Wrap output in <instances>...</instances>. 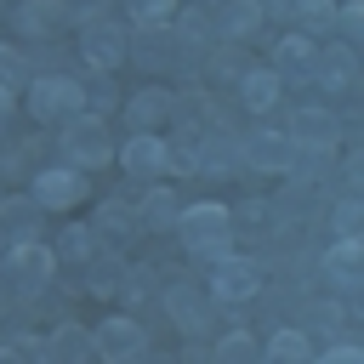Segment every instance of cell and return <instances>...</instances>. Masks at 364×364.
<instances>
[{
	"label": "cell",
	"mask_w": 364,
	"mask_h": 364,
	"mask_svg": "<svg viewBox=\"0 0 364 364\" xmlns=\"http://www.w3.org/2000/svg\"><path fill=\"white\" fill-rule=\"evenodd\" d=\"M91 353L108 358V364H131V358L148 353V330H142L131 313H114V318H102V324L91 330Z\"/></svg>",
	"instance_id": "8992f818"
},
{
	"label": "cell",
	"mask_w": 364,
	"mask_h": 364,
	"mask_svg": "<svg viewBox=\"0 0 364 364\" xmlns=\"http://www.w3.org/2000/svg\"><path fill=\"white\" fill-rule=\"evenodd\" d=\"M125 40H131V28H119V23H108V17L80 23V57H85L91 68H119V63H125Z\"/></svg>",
	"instance_id": "30bf717a"
},
{
	"label": "cell",
	"mask_w": 364,
	"mask_h": 364,
	"mask_svg": "<svg viewBox=\"0 0 364 364\" xmlns=\"http://www.w3.org/2000/svg\"><path fill=\"white\" fill-rule=\"evenodd\" d=\"M102 11H108V0H68V17L74 23H97Z\"/></svg>",
	"instance_id": "bcb514c9"
},
{
	"label": "cell",
	"mask_w": 364,
	"mask_h": 364,
	"mask_svg": "<svg viewBox=\"0 0 364 364\" xmlns=\"http://www.w3.org/2000/svg\"><path fill=\"white\" fill-rule=\"evenodd\" d=\"M210 358H216V364H256V358H262V341L245 336V330H228V336L210 347Z\"/></svg>",
	"instance_id": "d590c367"
},
{
	"label": "cell",
	"mask_w": 364,
	"mask_h": 364,
	"mask_svg": "<svg viewBox=\"0 0 364 364\" xmlns=\"http://www.w3.org/2000/svg\"><path fill=\"white\" fill-rule=\"evenodd\" d=\"M279 97H284V80H279L273 68H250V74L239 80V102H245L250 114H273Z\"/></svg>",
	"instance_id": "83f0119b"
},
{
	"label": "cell",
	"mask_w": 364,
	"mask_h": 364,
	"mask_svg": "<svg viewBox=\"0 0 364 364\" xmlns=\"http://www.w3.org/2000/svg\"><path fill=\"white\" fill-rule=\"evenodd\" d=\"M11 23H17L23 40H57L74 17H68V0H17Z\"/></svg>",
	"instance_id": "5bb4252c"
},
{
	"label": "cell",
	"mask_w": 364,
	"mask_h": 364,
	"mask_svg": "<svg viewBox=\"0 0 364 364\" xmlns=\"http://www.w3.org/2000/svg\"><path fill=\"white\" fill-rule=\"evenodd\" d=\"M205 80L216 85V91H239V80L250 74V57H245V46H233V40H216L205 57Z\"/></svg>",
	"instance_id": "ac0fdd59"
},
{
	"label": "cell",
	"mask_w": 364,
	"mask_h": 364,
	"mask_svg": "<svg viewBox=\"0 0 364 364\" xmlns=\"http://www.w3.org/2000/svg\"><path fill=\"white\" fill-rule=\"evenodd\" d=\"M125 11H131V23H165L176 11V0H125Z\"/></svg>",
	"instance_id": "7bdbcfd3"
},
{
	"label": "cell",
	"mask_w": 364,
	"mask_h": 364,
	"mask_svg": "<svg viewBox=\"0 0 364 364\" xmlns=\"http://www.w3.org/2000/svg\"><path fill=\"white\" fill-rule=\"evenodd\" d=\"M28 193L40 199V210H68V205H80L85 176H80L74 165H46V171L28 176Z\"/></svg>",
	"instance_id": "7c38bea8"
},
{
	"label": "cell",
	"mask_w": 364,
	"mask_h": 364,
	"mask_svg": "<svg viewBox=\"0 0 364 364\" xmlns=\"http://www.w3.org/2000/svg\"><path fill=\"white\" fill-rule=\"evenodd\" d=\"M51 250H57V262H74V267H85V262L102 250V233H97L91 222H68V228L57 233V245H51Z\"/></svg>",
	"instance_id": "4dcf8cb0"
},
{
	"label": "cell",
	"mask_w": 364,
	"mask_h": 364,
	"mask_svg": "<svg viewBox=\"0 0 364 364\" xmlns=\"http://www.w3.org/2000/svg\"><path fill=\"white\" fill-rule=\"evenodd\" d=\"M324 358H330V364H358V341H347V336H336V341L324 347Z\"/></svg>",
	"instance_id": "f6af8a7d"
},
{
	"label": "cell",
	"mask_w": 364,
	"mask_h": 364,
	"mask_svg": "<svg viewBox=\"0 0 364 364\" xmlns=\"http://www.w3.org/2000/svg\"><path fill=\"white\" fill-rule=\"evenodd\" d=\"M176 216H182V199L171 193V188H148L142 193V205H136V222H142V233H171L176 228Z\"/></svg>",
	"instance_id": "484cf974"
},
{
	"label": "cell",
	"mask_w": 364,
	"mask_h": 364,
	"mask_svg": "<svg viewBox=\"0 0 364 364\" xmlns=\"http://www.w3.org/2000/svg\"><path fill=\"white\" fill-rule=\"evenodd\" d=\"M301 318H307V330H318L324 341H336V336H347V324H353V301H347V296H318V301L301 307Z\"/></svg>",
	"instance_id": "d4e9b609"
},
{
	"label": "cell",
	"mask_w": 364,
	"mask_h": 364,
	"mask_svg": "<svg viewBox=\"0 0 364 364\" xmlns=\"http://www.w3.org/2000/svg\"><path fill=\"white\" fill-rule=\"evenodd\" d=\"M210 23H216V40H250L262 28V6L256 0H216Z\"/></svg>",
	"instance_id": "7402d4cb"
},
{
	"label": "cell",
	"mask_w": 364,
	"mask_h": 364,
	"mask_svg": "<svg viewBox=\"0 0 364 364\" xmlns=\"http://www.w3.org/2000/svg\"><path fill=\"white\" fill-rule=\"evenodd\" d=\"M51 273H57V250H46L40 239H17L0 250V279L11 284V296H46L51 290Z\"/></svg>",
	"instance_id": "7a4b0ae2"
},
{
	"label": "cell",
	"mask_w": 364,
	"mask_h": 364,
	"mask_svg": "<svg viewBox=\"0 0 364 364\" xmlns=\"http://www.w3.org/2000/svg\"><path fill=\"white\" fill-rule=\"evenodd\" d=\"M318 273L330 279V290L336 296H358V284H364V245H358V233H336V245L318 256Z\"/></svg>",
	"instance_id": "52a82bcc"
},
{
	"label": "cell",
	"mask_w": 364,
	"mask_h": 364,
	"mask_svg": "<svg viewBox=\"0 0 364 364\" xmlns=\"http://www.w3.org/2000/svg\"><path fill=\"white\" fill-rule=\"evenodd\" d=\"M171 34H176L182 57H188V63H199V57L216 46V23H210V6H188V11L171 23Z\"/></svg>",
	"instance_id": "ffe728a7"
},
{
	"label": "cell",
	"mask_w": 364,
	"mask_h": 364,
	"mask_svg": "<svg viewBox=\"0 0 364 364\" xmlns=\"http://www.w3.org/2000/svg\"><path fill=\"white\" fill-rule=\"evenodd\" d=\"M0 358H46V341L40 336H11V341H0Z\"/></svg>",
	"instance_id": "ee69618b"
},
{
	"label": "cell",
	"mask_w": 364,
	"mask_h": 364,
	"mask_svg": "<svg viewBox=\"0 0 364 364\" xmlns=\"http://www.w3.org/2000/svg\"><path fill=\"white\" fill-rule=\"evenodd\" d=\"M0 250H6V228H0Z\"/></svg>",
	"instance_id": "f907efd6"
},
{
	"label": "cell",
	"mask_w": 364,
	"mask_h": 364,
	"mask_svg": "<svg viewBox=\"0 0 364 364\" xmlns=\"http://www.w3.org/2000/svg\"><path fill=\"white\" fill-rule=\"evenodd\" d=\"M336 40L341 46H358L364 40V6L358 0H336Z\"/></svg>",
	"instance_id": "74e56055"
},
{
	"label": "cell",
	"mask_w": 364,
	"mask_h": 364,
	"mask_svg": "<svg viewBox=\"0 0 364 364\" xmlns=\"http://www.w3.org/2000/svg\"><path fill=\"white\" fill-rule=\"evenodd\" d=\"M125 57H131L142 74H165V68H182V46H176L171 23H131Z\"/></svg>",
	"instance_id": "5b68a950"
},
{
	"label": "cell",
	"mask_w": 364,
	"mask_h": 364,
	"mask_svg": "<svg viewBox=\"0 0 364 364\" xmlns=\"http://www.w3.org/2000/svg\"><path fill=\"white\" fill-rule=\"evenodd\" d=\"M165 119H171V91L142 85V91L125 97V125H131V131H159Z\"/></svg>",
	"instance_id": "603a6c76"
},
{
	"label": "cell",
	"mask_w": 364,
	"mask_h": 364,
	"mask_svg": "<svg viewBox=\"0 0 364 364\" xmlns=\"http://www.w3.org/2000/svg\"><path fill=\"white\" fill-rule=\"evenodd\" d=\"M313 205H318V188L284 182V193H273V199H267V216H273V228H301V222L313 216Z\"/></svg>",
	"instance_id": "cb8c5ba5"
},
{
	"label": "cell",
	"mask_w": 364,
	"mask_h": 364,
	"mask_svg": "<svg viewBox=\"0 0 364 364\" xmlns=\"http://www.w3.org/2000/svg\"><path fill=\"white\" fill-rule=\"evenodd\" d=\"M262 358H279V364H307L313 358V336L307 330H273L262 341Z\"/></svg>",
	"instance_id": "d6a6232c"
},
{
	"label": "cell",
	"mask_w": 364,
	"mask_h": 364,
	"mask_svg": "<svg viewBox=\"0 0 364 364\" xmlns=\"http://www.w3.org/2000/svg\"><path fill=\"white\" fill-rule=\"evenodd\" d=\"M262 6V17H290L296 11V0H256Z\"/></svg>",
	"instance_id": "7dc6e473"
},
{
	"label": "cell",
	"mask_w": 364,
	"mask_h": 364,
	"mask_svg": "<svg viewBox=\"0 0 364 364\" xmlns=\"http://www.w3.org/2000/svg\"><path fill=\"white\" fill-rule=\"evenodd\" d=\"M239 148H245V171H262V176H284V165L296 154L284 125H256L250 136H239Z\"/></svg>",
	"instance_id": "ba28073f"
},
{
	"label": "cell",
	"mask_w": 364,
	"mask_h": 364,
	"mask_svg": "<svg viewBox=\"0 0 364 364\" xmlns=\"http://www.w3.org/2000/svg\"><path fill=\"white\" fill-rule=\"evenodd\" d=\"M171 233H182V250L193 256V262H222L228 250H233V233H228V205H182V216H176V228Z\"/></svg>",
	"instance_id": "6da1fadb"
},
{
	"label": "cell",
	"mask_w": 364,
	"mask_h": 364,
	"mask_svg": "<svg viewBox=\"0 0 364 364\" xmlns=\"http://www.w3.org/2000/svg\"><path fill=\"white\" fill-rule=\"evenodd\" d=\"M284 176L301 182V188H330V176H336V148H307V142H296Z\"/></svg>",
	"instance_id": "44dd1931"
},
{
	"label": "cell",
	"mask_w": 364,
	"mask_h": 364,
	"mask_svg": "<svg viewBox=\"0 0 364 364\" xmlns=\"http://www.w3.org/2000/svg\"><path fill=\"white\" fill-rule=\"evenodd\" d=\"M0 85H11V91H23V85H28V63H23L11 46H0Z\"/></svg>",
	"instance_id": "b9f144b4"
},
{
	"label": "cell",
	"mask_w": 364,
	"mask_h": 364,
	"mask_svg": "<svg viewBox=\"0 0 364 364\" xmlns=\"http://www.w3.org/2000/svg\"><path fill=\"white\" fill-rule=\"evenodd\" d=\"M6 307H11V284L0 279V313H6Z\"/></svg>",
	"instance_id": "681fc988"
},
{
	"label": "cell",
	"mask_w": 364,
	"mask_h": 364,
	"mask_svg": "<svg viewBox=\"0 0 364 364\" xmlns=\"http://www.w3.org/2000/svg\"><path fill=\"white\" fill-rule=\"evenodd\" d=\"M0 228H6V245L34 239V228H40V199H34V193H17V199L0 193Z\"/></svg>",
	"instance_id": "f546056e"
},
{
	"label": "cell",
	"mask_w": 364,
	"mask_h": 364,
	"mask_svg": "<svg viewBox=\"0 0 364 364\" xmlns=\"http://www.w3.org/2000/svg\"><path fill=\"white\" fill-rule=\"evenodd\" d=\"M85 85V114H108V108H119V85L108 80V68H91V80H80Z\"/></svg>",
	"instance_id": "8d00e7d4"
},
{
	"label": "cell",
	"mask_w": 364,
	"mask_h": 364,
	"mask_svg": "<svg viewBox=\"0 0 364 364\" xmlns=\"http://www.w3.org/2000/svg\"><path fill=\"white\" fill-rule=\"evenodd\" d=\"M284 131H290V142H307V148H336V114H330V108H318V102L290 108Z\"/></svg>",
	"instance_id": "d6986e66"
},
{
	"label": "cell",
	"mask_w": 364,
	"mask_h": 364,
	"mask_svg": "<svg viewBox=\"0 0 364 364\" xmlns=\"http://www.w3.org/2000/svg\"><path fill=\"white\" fill-rule=\"evenodd\" d=\"M313 85L318 91H341V97L358 91V51L341 46V40L336 46H318L313 51Z\"/></svg>",
	"instance_id": "8fae6325"
},
{
	"label": "cell",
	"mask_w": 364,
	"mask_h": 364,
	"mask_svg": "<svg viewBox=\"0 0 364 364\" xmlns=\"http://www.w3.org/2000/svg\"><path fill=\"white\" fill-rule=\"evenodd\" d=\"M28 114L40 125H63V119L85 114V85L68 74H34L28 80Z\"/></svg>",
	"instance_id": "277c9868"
},
{
	"label": "cell",
	"mask_w": 364,
	"mask_h": 364,
	"mask_svg": "<svg viewBox=\"0 0 364 364\" xmlns=\"http://www.w3.org/2000/svg\"><path fill=\"white\" fill-rule=\"evenodd\" d=\"M119 290H125V301H148L154 296V267H125Z\"/></svg>",
	"instance_id": "60d3db41"
},
{
	"label": "cell",
	"mask_w": 364,
	"mask_h": 364,
	"mask_svg": "<svg viewBox=\"0 0 364 364\" xmlns=\"http://www.w3.org/2000/svg\"><path fill=\"white\" fill-rule=\"evenodd\" d=\"M273 228V216H267V199H239L233 210H228V233H245V239H256V233H267Z\"/></svg>",
	"instance_id": "e575fe53"
},
{
	"label": "cell",
	"mask_w": 364,
	"mask_h": 364,
	"mask_svg": "<svg viewBox=\"0 0 364 364\" xmlns=\"http://www.w3.org/2000/svg\"><path fill=\"white\" fill-rule=\"evenodd\" d=\"M119 279H125V256H119L114 245H102V250L85 262V279H80V290H97V296H108V290H119Z\"/></svg>",
	"instance_id": "1f68e13d"
},
{
	"label": "cell",
	"mask_w": 364,
	"mask_h": 364,
	"mask_svg": "<svg viewBox=\"0 0 364 364\" xmlns=\"http://www.w3.org/2000/svg\"><path fill=\"white\" fill-rule=\"evenodd\" d=\"M256 290H262V267L250 256H233L228 250L222 262H210V301H228L233 307V301H250Z\"/></svg>",
	"instance_id": "9c48e42d"
},
{
	"label": "cell",
	"mask_w": 364,
	"mask_h": 364,
	"mask_svg": "<svg viewBox=\"0 0 364 364\" xmlns=\"http://www.w3.org/2000/svg\"><path fill=\"white\" fill-rule=\"evenodd\" d=\"M91 228L102 233V245H125V239H136V233H142V222H136V210H131L125 199H108V205H97Z\"/></svg>",
	"instance_id": "f1b7e54d"
},
{
	"label": "cell",
	"mask_w": 364,
	"mask_h": 364,
	"mask_svg": "<svg viewBox=\"0 0 364 364\" xmlns=\"http://www.w3.org/2000/svg\"><path fill=\"white\" fill-rule=\"evenodd\" d=\"M205 6H216V0H205Z\"/></svg>",
	"instance_id": "816d5d0a"
},
{
	"label": "cell",
	"mask_w": 364,
	"mask_h": 364,
	"mask_svg": "<svg viewBox=\"0 0 364 364\" xmlns=\"http://www.w3.org/2000/svg\"><path fill=\"white\" fill-rule=\"evenodd\" d=\"M199 176H228V171H245V148H239V131L228 125H210L199 136Z\"/></svg>",
	"instance_id": "9a60e30c"
},
{
	"label": "cell",
	"mask_w": 364,
	"mask_h": 364,
	"mask_svg": "<svg viewBox=\"0 0 364 364\" xmlns=\"http://www.w3.org/2000/svg\"><path fill=\"white\" fill-rule=\"evenodd\" d=\"M330 228H336V233H358V228H364V199H347V193H341V199L330 205Z\"/></svg>",
	"instance_id": "f35d334b"
},
{
	"label": "cell",
	"mask_w": 364,
	"mask_h": 364,
	"mask_svg": "<svg viewBox=\"0 0 364 364\" xmlns=\"http://www.w3.org/2000/svg\"><path fill=\"white\" fill-rule=\"evenodd\" d=\"M313 51H318V40H307V34L273 40V74L284 80V91L290 85H313Z\"/></svg>",
	"instance_id": "2e32d148"
},
{
	"label": "cell",
	"mask_w": 364,
	"mask_h": 364,
	"mask_svg": "<svg viewBox=\"0 0 364 364\" xmlns=\"http://www.w3.org/2000/svg\"><path fill=\"white\" fill-rule=\"evenodd\" d=\"M119 165H125L131 182H159L165 176V142L154 131H131L125 148H119Z\"/></svg>",
	"instance_id": "e0dca14e"
},
{
	"label": "cell",
	"mask_w": 364,
	"mask_h": 364,
	"mask_svg": "<svg viewBox=\"0 0 364 364\" xmlns=\"http://www.w3.org/2000/svg\"><path fill=\"white\" fill-rule=\"evenodd\" d=\"M6 119H11V85H0V136H6Z\"/></svg>",
	"instance_id": "c3c4849f"
},
{
	"label": "cell",
	"mask_w": 364,
	"mask_h": 364,
	"mask_svg": "<svg viewBox=\"0 0 364 364\" xmlns=\"http://www.w3.org/2000/svg\"><path fill=\"white\" fill-rule=\"evenodd\" d=\"M290 17H296V23H301V34H307V40H318V46L336 34V0H296V11H290Z\"/></svg>",
	"instance_id": "836d02e7"
},
{
	"label": "cell",
	"mask_w": 364,
	"mask_h": 364,
	"mask_svg": "<svg viewBox=\"0 0 364 364\" xmlns=\"http://www.w3.org/2000/svg\"><path fill=\"white\" fill-rule=\"evenodd\" d=\"M159 301H165V318H171L182 336H199V330H210V318H216V301H210L205 290H193V284H171Z\"/></svg>",
	"instance_id": "4fadbf2b"
},
{
	"label": "cell",
	"mask_w": 364,
	"mask_h": 364,
	"mask_svg": "<svg viewBox=\"0 0 364 364\" xmlns=\"http://www.w3.org/2000/svg\"><path fill=\"white\" fill-rule=\"evenodd\" d=\"M80 358H91V330L74 324V318H63L46 336V364H80Z\"/></svg>",
	"instance_id": "4316f807"
},
{
	"label": "cell",
	"mask_w": 364,
	"mask_h": 364,
	"mask_svg": "<svg viewBox=\"0 0 364 364\" xmlns=\"http://www.w3.org/2000/svg\"><path fill=\"white\" fill-rule=\"evenodd\" d=\"M330 182H336V193L358 199V188H364V159H358V154H347V159L336 165V176H330Z\"/></svg>",
	"instance_id": "ab89813d"
},
{
	"label": "cell",
	"mask_w": 364,
	"mask_h": 364,
	"mask_svg": "<svg viewBox=\"0 0 364 364\" xmlns=\"http://www.w3.org/2000/svg\"><path fill=\"white\" fill-rule=\"evenodd\" d=\"M57 148H63V159H68L74 171H97V165L114 159V136H108L102 114H74V119H63Z\"/></svg>",
	"instance_id": "3957f363"
}]
</instances>
